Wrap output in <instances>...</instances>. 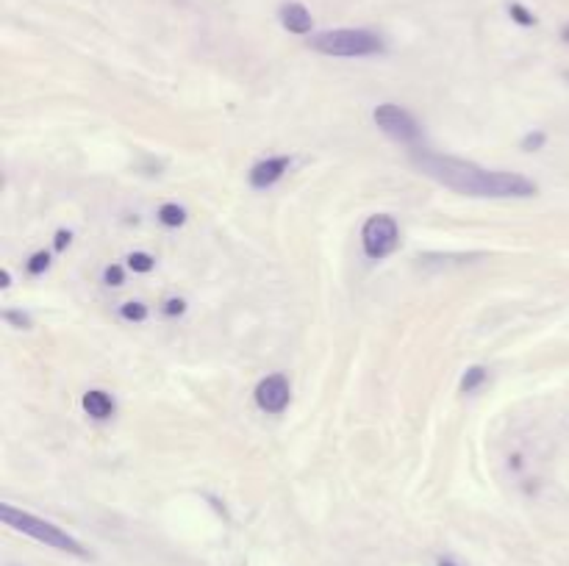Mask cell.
I'll return each mask as SVG.
<instances>
[{
	"label": "cell",
	"mask_w": 569,
	"mask_h": 566,
	"mask_svg": "<svg viewBox=\"0 0 569 566\" xmlns=\"http://www.w3.org/2000/svg\"><path fill=\"white\" fill-rule=\"evenodd\" d=\"M414 164L422 173L455 192L475 197H533L536 184L517 173H489L472 161L436 156V153H414Z\"/></svg>",
	"instance_id": "1"
},
{
	"label": "cell",
	"mask_w": 569,
	"mask_h": 566,
	"mask_svg": "<svg viewBox=\"0 0 569 566\" xmlns=\"http://www.w3.org/2000/svg\"><path fill=\"white\" fill-rule=\"evenodd\" d=\"M311 50L325 56H341V59H356V56H375L383 53V39L364 28H336L322 31L309 39Z\"/></svg>",
	"instance_id": "2"
},
{
	"label": "cell",
	"mask_w": 569,
	"mask_h": 566,
	"mask_svg": "<svg viewBox=\"0 0 569 566\" xmlns=\"http://www.w3.org/2000/svg\"><path fill=\"white\" fill-rule=\"evenodd\" d=\"M0 520H4L9 528L25 533V536H31V539H36V541H42V544H47L53 550H62V552L86 558V550L81 547L78 539H73L62 528H56V525H50V522H45L39 517H31L25 511H17V508H12V505H0Z\"/></svg>",
	"instance_id": "3"
},
{
	"label": "cell",
	"mask_w": 569,
	"mask_h": 566,
	"mask_svg": "<svg viewBox=\"0 0 569 566\" xmlns=\"http://www.w3.org/2000/svg\"><path fill=\"white\" fill-rule=\"evenodd\" d=\"M361 245L370 258H375V261L386 258L397 248V222L386 214L370 217L364 231H361Z\"/></svg>",
	"instance_id": "4"
},
{
	"label": "cell",
	"mask_w": 569,
	"mask_h": 566,
	"mask_svg": "<svg viewBox=\"0 0 569 566\" xmlns=\"http://www.w3.org/2000/svg\"><path fill=\"white\" fill-rule=\"evenodd\" d=\"M375 123L383 134H389L391 139H401V142H417L420 139V128L414 123V117L409 111H403L401 106L394 103H383L375 108Z\"/></svg>",
	"instance_id": "5"
},
{
	"label": "cell",
	"mask_w": 569,
	"mask_h": 566,
	"mask_svg": "<svg viewBox=\"0 0 569 566\" xmlns=\"http://www.w3.org/2000/svg\"><path fill=\"white\" fill-rule=\"evenodd\" d=\"M256 403L267 414H280L290 406V380L283 375H269L256 389Z\"/></svg>",
	"instance_id": "6"
},
{
	"label": "cell",
	"mask_w": 569,
	"mask_h": 566,
	"mask_svg": "<svg viewBox=\"0 0 569 566\" xmlns=\"http://www.w3.org/2000/svg\"><path fill=\"white\" fill-rule=\"evenodd\" d=\"M287 169H290V158H287V156H275V158L259 161V164L250 169V187L267 189V187H272L275 181H280Z\"/></svg>",
	"instance_id": "7"
},
{
	"label": "cell",
	"mask_w": 569,
	"mask_h": 566,
	"mask_svg": "<svg viewBox=\"0 0 569 566\" xmlns=\"http://www.w3.org/2000/svg\"><path fill=\"white\" fill-rule=\"evenodd\" d=\"M280 25L287 31H292V34H309L314 20H311V12L303 4H283L280 6Z\"/></svg>",
	"instance_id": "8"
},
{
	"label": "cell",
	"mask_w": 569,
	"mask_h": 566,
	"mask_svg": "<svg viewBox=\"0 0 569 566\" xmlns=\"http://www.w3.org/2000/svg\"><path fill=\"white\" fill-rule=\"evenodd\" d=\"M84 409L95 419H108L111 411H114V403H111V398L106 391H86L84 394Z\"/></svg>",
	"instance_id": "9"
},
{
	"label": "cell",
	"mask_w": 569,
	"mask_h": 566,
	"mask_svg": "<svg viewBox=\"0 0 569 566\" xmlns=\"http://www.w3.org/2000/svg\"><path fill=\"white\" fill-rule=\"evenodd\" d=\"M158 219L167 225V228H178V225L187 222V211L181 206H176V203H167V206L158 208Z\"/></svg>",
	"instance_id": "10"
},
{
	"label": "cell",
	"mask_w": 569,
	"mask_h": 566,
	"mask_svg": "<svg viewBox=\"0 0 569 566\" xmlns=\"http://www.w3.org/2000/svg\"><path fill=\"white\" fill-rule=\"evenodd\" d=\"M508 15H511V20H514L517 25H523V28H531V25H536V17H533V12H528L523 4H508Z\"/></svg>",
	"instance_id": "11"
},
{
	"label": "cell",
	"mask_w": 569,
	"mask_h": 566,
	"mask_svg": "<svg viewBox=\"0 0 569 566\" xmlns=\"http://www.w3.org/2000/svg\"><path fill=\"white\" fill-rule=\"evenodd\" d=\"M483 380H486V369L483 367H470L462 378V391H475Z\"/></svg>",
	"instance_id": "12"
},
{
	"label": "cell",
	"mask_w": 569,
	"mask_h": 566,
	"mask_svg": "<svg viewBox=\"0 0 569 566\" xmlns=\"http://www.w3.org/2000/svg\"><path fill=\"white\" fill-rule=\"evenodd\" d=\"M153 256H147V253H131L128 256V267L134 269V272H150L153 269Z\"/></svg>",
	"instance_id": "13"
},
{
	"label": "cell",
	"mask_w": 569,
	"mask_h": 566,
	"mask_svg": "<svg viewBox=\"0 0 569 566\" xmlns=\"http://www.w3.org/2000/svg\"><path fill=\"white\" fill-rule=\"evenodd\" d=\"M123 317L131 319V322H142V319H147V306L145 303H126Z\"/></svg>",
	"instance_id": "14"
},
{
	"label": "cell",
	"mask_w": 569,
	"mask_h": 566,
	"mask_svg": "<svg viewBox=\"0 0 569 566\" xmlns=\"http://www.w3.org/2000/svg\"><path fill=\"white\" fill-rule=\"evenodd\" d=\"M47 267H50V256L47 253H34L31 261H28V272L31 275H42Z\"/></svg>",
	"instance_id": "15"
},
{
	"label": "cell",
	"mask_w": 569,
	"mask_h": 566,
	"mask_svg": "<svg viewBox=\"0 0 569 566\" xmlns=\"http://www.w3.org/2000/svg\"><path fill=\"white\" fill-rule=\"evenodd\" d=\"M544 142H547V136H544L542 131H533V134H528V136L523 139V150H528V153L542 150V147H544Z\"/></svg>",
	"instance_id": "16"
},
{
	"label": "cell",
	"mask_w": 569,
	"mask_h": 566,
	"mask_svg": "<svg viewBox=\"0 0 569 566\" xmlns=\"http://www.w3.org/2000/svg\"><path fill=\"white\" fill-rule=\"evenodd\" d=\"M103 280L108 283V287H123V280H126V275H123V269L114 264V267H108L106 272H103Z\"/></svg>",
	"instance_id": "17"
},
{
	"label": "cell",
	"mask_w": 569,
	"mask_h": 566,
	"mask_svg": "<svg viewBox=\"0 0 569 566\" xmlns=\"http://www.w3.org/2000/svg\"><path fill=\"white\" fill-rule=\"evenodd\" d=\"M4 319L12 322V325H17V328H31V317L28 314H20V311H6Z\"/></svg>",
	"instance_id": "18"
},
{
	"label": "cell",
	"mask_w": 569,
	"mask_h": 566,
	"mask_svg": "<svg viewBox=\"0 0 569 566\" xmlns=\"http://www.w3.org/2000/svg\"><path fill=\"white\" fill-rule=\"evenodd\" d=\"M184 311H187V303H184L181 298H173V300H167V303H164V314H169V317L184 314Z\"/></svg>",
	"instance_id": "19"
},
{
	"label": "cell",
	"mask_w": 569,
	"mask_h": 566,
	"mask_svg": "<svg viewBox=\"0 0 569 566\" xmlns=\"http://www.w3.org/2000/svg\"><path fill=\"white\" fill-rule=\"evenodd\" d=\"M70 239H73V237H70L67 231H59V234H56V242H53V248H56V250H65V248L70 245Z\"/></svg>",
	"instance_id": "20"
},
{
	"label": "cell",
	"mask_w": 569,
	"mask_h": 566,
	"mask_svg": "<svg viewBox=\"0 0 569 566\" xmlns=\"http://www.w3.org/2000/svg\"><path fill=\"white\" fill-rule=\"evenodd\" d=\"M0 280H4V283H0V287H12V275H9V269H4V272H0Z\"/></svg>",
	"instance_id": "21"
},
{
	"label": "cell",
	"mask_w": 569,
	"mask_h": 566,
	"mask_svg": "<svg viewBox=\"0 0 569 566\" xmlns=\"http://www.w3.org/2000/svg\"><path fill=\"white\" fill-rule=\"evenodd\" d=\"M436 566H459V563H455V561H450V558H442Z\"/></svg>",
	"instance_id": "22"
}]
</instances>
